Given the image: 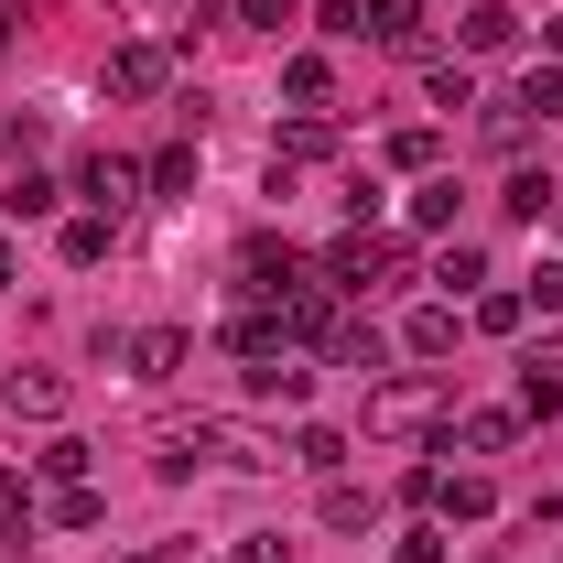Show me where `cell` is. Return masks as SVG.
<instances>
[{
  "label": "cell",
  "mask_w": 563,
  "mask_h": 563,
  "mask_svg": "<svg viewBox=\"0 0 563 563\" xmlns=\"http://www.w3.org/2000/svg\"><path fill=\"white\" fill-rule=\"evenodd\" d=\"M444 422V379H368V433L379 444H412Z\"/></svg>",
  "instance_id": "cell-1"
},
{
  "label": "cell",
  "mask_w": 563,
  "mask_h": 563,
  "mask_svg": "<svg viewBox=\"0 0 563 563\" xmlns=\"http://www.w3.org/2000/svg\"><path fill=\"white\" fill-rule=\"evenodd\" d=\"M401 272H412V250L379 239V228H347V239L325 250V282H357V292H368V282H401Z\"/></svg>",
  "instance_id": "cell-2"
},
{
  "label": "cell",
  "mask_w": 563,
  "mask_h": 563,
  "mask_svg": "<svg viewBox=\"0 0 563 563\" xmlns=\"http://www.w3.org/2000/svg\"><path fill=\"white\" fill-rule=\"evenodd\" d=\"M185 444H196V455H217V466H239V477H272V466H292L272 433H250V422H196Z\"/></svg>",
  "instance_id": "cell-3"
},
{
  "label": "cell",
  "mask_w": 563,
  "mask_h": 563,
  "mask_svg": "<svg viewBox=\"0 0 563 563\" xmlns=\"http://www.w3.org/2000/svg\"><path fill=\"white\" fill-rule=\"evenodd\" d=\"M76 196H87V217H109V228H120V217L141 207V163H120V152H87V163H76Z\"/></svg>",
  "instance_id": "cell-4"
},
{
  "label": "cell",
  "mask_w": 563,
  "mask_h": 563,
  "mask_svg": "<svg viewBox=\"0 0 563 563\" xmlns=\"http://www.w3.org/2000/svg\"><path fill=\"white\" fill-rule=\"evenodd\" d=\"M98 87H109V98H163V87H174V55H163V44H109Z\"/></svg>",
  "instance_id": "cell-5"
},
{
  "label": "cell",
  "mask_w": 563,
  "mask_h": 563,
  "mask_svg": "<svg viewBox=\"0 0 563 563\" xmlns=\"http://www.w3.org/2000/svg\"><path fill=\"white\" fill-rule=\"evenodd\" d=\"M239 292H250V303H292V292H303V261H292V250H272V239H250V250H239Z\"/></svg>",
  "instance_id": "cell-6"
},
{
  "label": "cell",
  "mask_w": 563,
  "mask_h": 563,
  "mask_svg": "<svg viewBox=\"0 0 563 563\" xmlns=\"http://www.w3.org/2000/svg\"><path fill=\"white\" fill-rule=\"evenodd\" d=\"M66 379H55V368H11V379H0V412L11 422H66Z\"/></svg>",
  "instance_id": "cell-7"
},
{
  "label": "cell",
  "mask_w": 563,
  "mask_h": 563,
  "mask_svg": "<svg viewBox=\"0 0 563 563\" xmlns=\"http://www.w3.org/2000/svg\"><path fill=\"white\" fill-rule=\"evenodd\" d=\"M422 33H433L422 0H368V44H379V55H422Z\"/></svg>",
  "instance_id": "cell-8"
},
{
  "label": "cell",
  "mask_w": 563,
  "mask_h": 563,
  "mask_svg": "<svg viewBox=\"0 0 563 563\" xmlns=\"http://www.w3.org/2000/svg\"><path fill=\"white\" fill-rule=\"evenodd\" d=\"M185 357H196V336H185V325H141V336H131V379H174Z\"/></svg>",
  "instance_id": "cell-9"
},
{
  "label": "cell",
  "mask_w": 563,
  "mask_h": 563,
  "mask_svg": "<svg viewBox=\"0 0 563 563\" xmlns=\"http://www.w3.org/2000/svg\"><path fill=\"white\" fill-rule=\"evenodd\" d=\"M509 433H520V412H455L444 422V455L466 444V455H509Z\"/></svg>",
  "instance_id": "cell-10"
},
{
  "label": "cell",
  "mask_w": 563,
  "mask_h": 563,
  "mask_svg": "<svg viewBox=\"0 0 563 563\" xmlns=\"http://www.w3.org/2000/svg\"><path fill=\"white\" fill-rule=\"evenodd\" d=\"M303 390H314V368H303V357H250V401H282V412H292Z\"/></svg>",
  "instance_id": "cell-11"
},
{
  "label": "cell",
  "mask_w": 563,
  "mask_h": 563,
  "mask_svg": "<svg viewBox=\"0 0 563 563\" xmlns=\"http://www.w3.org/2000/svg\"><path fill=\"white\" fill-rule=\"evenodd\" d=\"M498 207H509V217H531V228H542V217L563 207V185H553V174H542V163H520V174L498 185Z\"/></svg>",
  "instance_id": "cell-12"
},
{
  "label": "cell",
  "mask_w": 563,
  "mask_h": 563,
  "mask_svg": "<svg viewBox=\"0 0 563 563\" xmlns=\"http://www.w3.org/2000/svg\"><path fill=\"white\" fill-rule=\"evenodd\" d=\"M325 152H336V120H314V109H292L272 141V163H325Z\"/></svg>",
  "instance_id": "cell-13"
},
{
  "label": "cell",
  "mask_w": 563,
  "mask_h": 563,
  "mask_svg": "<svg viewBox=\"0 0 563 563\" xmlns=\"http://www.w3.org/2000/svg\"><path fill=\"white\" fill-rule=\"evenodd\" d=\"M455 336H466L455 303H412V325H401V347H412V357H455Z\"/></svg>",
  "instance_id": "cell-14"
},
{
  "label": "cell",
  "mask_w": 563,
  "mask_h": 563,
  "mask_svg": "<svg viewBox=\"0 0 563 563\" xmlns=\"http://www.w3.org/2000/svg\"><path fill=\"white\" fill-rule=\"evenodd\" d=\"M325 357H336V368H357V379H368V368H379V325H357V314H336V325H325Z\"/></svg>",
  "instance_id": "cell-15"
},
{
  "label": "cell",
  "mask_w": 563,
  "mask_h": 563,
  "mask_svg": "<svg viewBox=\"0 0 563 563\" xmlns=\"http://www.w3.org/2000/svg\"><path fill=\"white\" fill-rule=\"evenodd\" d=\"M325 87H336L325 55H282V98H292V109H325Z\"/></svg>",
  "instance_id": "cell-16"
},
{
  "label": "cell",
  "mask_w": 563,
  "mask_h": 563,
  "mask_svg": "<svg viewBox=\"0 0 563 563\" xmlns=\"http://www.w3.org/2000/svg\"><path fill=\"white\" fill-rule=\"evenodd\" d=\"M433 282H444V303H455V292H488V250H477V239H455V250L433 261Z\"/></svg>",
  "instance_id": "cell-17"
},
{
  "label": "cell",
  "mask_w": 563,
  "mask_h": 563,
  "mask_svg": "<svg viewBox=\"0 0 563 563\" xmlns=\"http://www.w3.org/2000/svg\"><path fill=\"white\" fill-rule=\"evenodd\" d=\"M87 455H98V444H76V433H55V444L33 455V477H44V488H87Z\"/></svg>",
  "instance_id": "cell-18"
},
{
  "label": "cell",
  "mask_w": 563,
  "mask_h": 563,
  "mask_svg": "<svg viewBox=\"0 0 563 563\" xmlns=\"http://www.w3.org/2000/svg\"><path fill=\"white\" fill-rule=\"evenodd\" d=\"M292 466L336 477V466H347V433H336V422H303V433H292Z\"/></svg>",
  "instance_id": "cell-19"
},
{
  "label": "cell",
  "mask_w": 563,
  "mask_h": 563,
  "mask_svg": "<svg viewBox=\"0 0 563 563\" xmlns=\"http://www.w3.org/2000/svg\"><path fill=\"white\" fill-rule=\"evenodd\" d=\"M422 98H433V109H477V76L455 66V55H433V66H422Z\"/></svg>",
  "instance_id": "cell-20"
},
{
  "label": "cell",
  "mask_w": 563,
  "mask_h": 563,
  "mask_svg": "<svg viewBox=\"0 0 563 563\" xmlns=\"http://www.w3.org/2000/svg\"><path fill=\"white\" fill-rule=\"evenodd\" d=\"M509 33H520V11H509V0H477V11H466V55H498Z\"/></svg>",
  "instance_id": "cell-21"
},
{
  "label": "cell",
  "mask_w": 563,
  "mask_h": 563,
  "mask_svg": "<svg viewBox=\"0 0 563 563\" xmlns=\"http://www.w3.org/2000/svg\"><path fill=\"white\" fill-rule=\"evenodd\" d=\"M55 250H66V272H98V261H109V217H66Z\"/></svg>",
  "instance_id": "cell-22"
},
{
  "label": "cell",
  "mask_w": 563,
  "mask_h": 563,
  "mask_svg": "<svg viewBox=\"0 0 563 563\" xmlns=\"http://www.w3.org/2000/svg\"><path fill=\"white\" fill-rule=\"evenodd\" d=\"M390 163H401V174H433V163H444V131H433V120L390 131Z\"/></svg>",
  "instance_id": "cell-23"
},
{
  "label": "cell",
  "mask_w": 563,
  "mask_h": 563,
  "mask_svg": "<svg viewBox=\"0 0 563 563\" xmlns=\"http://www.w3.org/2000/svg\"><path fill=\"white\" fill-rule=\"evenodd\" d=\"M0 207H11V217H55L66 185H55V174H22V185H0Z\"/></svg>",
  "instance_id": "cell-24"
},
{
  "label": "cell",
  "mask_w": 563,
  "mask_h": 563,
  "mask_svg": "<svg viewBox=\"0 0 563 563\" xmlns=\"http://www.w3.org/2000/svg\"><path fill=\"white\" fill-rule=\"evenodd\" d=\"M466 325H477V336H520V325H531V303H520V292H477V314H466Z\"/></svg>",
  "instance_id": "cell-25"
},
{
  "label": "cell",
  "mask_w": 563,
  "mask_h": 563,
  "mask_svg": "<svg viewBox=\"0 0 563 563\" xmlns=\"http://www.w3.org/2000/svg\"><path fill=\"white\" fill-rule=\"evenodd\" d=\"M477 131H488V152H520V141L542 131V120H531V109H520V98H498L488 120H477Z\"/></svg>",
  "instance_id": "cell-26"
},
{
  "label": "cell",
  "mask_w": 563,
  "mask_h": 563,
  "mask_svg": "<svg viewBox=\"0 0 563 563\" xmlns=\"http://www.w3.org/2000/svg\"><path fill=\"white\" fill-rule=\"evenodd\" d=\"M412 228H455V174H422L412 185Z\"/></svg>",
  "instance_id": "cell-27"
},
{
  "label": "cell",
  "mask_w": 563,
  "mask_h": 563,
  "mask_svg": "<svg viewBox=\"0 0 563 563\" xmlns=\"http://www.w3.org/2000/svg\"><path fill=\"white\" fill-rule=\"evenodd\" d=\"M520 109L553 131V120H563V66H531V76H520Z\"/></svg>",
  "instance_id": "cell-28"
},
{
  "label": "cell",
  "mask_w": 563,
  "mask_h": 563,
  "mask_svg": "<svg viewBox=\"0 0 563 563\" xmlns=\"http://www.w3.org/2000/svg\"><path fill=\"white\" fill-rule=\"evenodd\" d=\"M141 185H152V196H185V185H196V141H174V152H152V174H141Z\"/></svg>",
  "instance_id": "cell-29"
},
{
  "label": "cell",
  "mask_w": 563,
  "mask_h": 563,
  "mask_svg": "<svg viewBox=\"0 0 563 563\" xmlns=\"http://www.w3.org/2000/svg\"><path fill=\"white\" fill-rule=\"evenodd\" d=\"M433 509H444V520H488V477H444Z\"/></svg>",
  "instance_id": "cell-30"
},
{
  "label": "cell",
  "mask_w": 563,
  "mask_h": 563,
  "mask_svg": "<svg viewBox=\"0 0 563 563\" xmlns=\"http://www.w3.org/2000/svg\"><path fill=\"white\" fill-rule=\"evenodd\" d=\"M98 520H109L98 488H55V531H98Z\"/></svg>",
  "instance_id": "cell-31"
},
{
  "label": "cell",
  "mask_w": 563,
  "mask_h": 563,
  "mask_svg": "<svg viewBox=\"0 0 563 563\" xmlns=\"http://www.w3.org/2000/svg\"><path fill=\"white\" fill-rule=\"evenodd\" d=\"M314 22H325V33H336V44H368V0H325V11H314Z\"/></svg>",
  "instance_id": "cell-32"
},
{
  "label": "cell",
  "mask_w": 563,
  "mask_h": 563,
  "mask_svg": "<svg viewBox=\"0 0 563 563\" xmlns=\"http://www.w3.org/2000/svg\"><path fill=\"white\" fill-rule=\"evenodd\" d=\"M520 412H531V422H553V412H563V379H542V368H520Z\"/></svg>",
  "instance_id": "cell-33"
},
{
  "label": "cell",
  "mask_w": 563,
  "mask_h": 563,
  "mask_svg": "<svg viewBox=\"0 0 563 563\" xmlns=\"http://www.w3.org/2000/svg\"><path fill=\"white\" fill-rule=\"evenodd\" d=\"M325 520H336V531H368V498H357L347 477H325Z\"/></svg>",
  "instance_id": "cell-34"
},
{
  "label": "cell",
  "mask_w": 563,
  "mask_h": 563,
  "mask_svg": "<svg viewBox=\"0 0 563 563\" xmlns=\"http://www.w3.org/2000/svg\"><path fill=\"white\" fill-rule=\"evenodd\" d=\"M520 303H542V314H563V261H542V272L520 282Z\"/></svg>",
  "instance_id": "cell-35"
},
{
  "label": "cell",
  "mask_w": 563,
  "mask_h": 563,
  "mask_svg": "<svg viewBox=\"0 0 563 563\" xmlns=\"http://www.w3.org/2000/svg\"><path fill=\"white\" fill-rule=\"evenodd\" d=\"M390 563H444V531H433V520H412V531H401V553Z\"/></svg>",
  "instance_id": "cell-36"
},
{
  "label": "cell",
  "mask_w": 563,
  "mask_h": 563,
  "mask_svg": "<svg viewBox=\"0 0 563 563\" xmlns=\"http://www.w3.org/2000/svg\"><path fill=\"white\" fill-rule=\"evenodd\" d=\"M228 563H292V542H282V531H239V553Z\"/></svg>",
  "instance_id": "cell-37"
},
{
  "label": "cell",
  "mask_w": 563,
  "mask_h": 563,
  "mask_svg": "<svg viewBox=\"0 0 563 563\" xmlns=\"http://www.w3.org/2000/svg\"><path fill=\"white\" fill-rule=\"evenodd\" d=\"M239 22L250 33H292V0H239Z\"/></svg>",
  "instance_id": "cell-38"
},
{
  "label": "cell",
  "mask_w": 563,
  "mask_h": 563,
  "mask_svg": "<svg viewBox=\"0 0 563 563\" xmlns=\"http://www.w3.org/2000/svg\"><path fill=\"white\" fill-rule=\"evenodd\" d=\"M33 520V498H22V477H0V531H22Z\"/></svg>",
  "instance_id": "cell-39"
},
{
  "label": "cell",
  "mask_w": 563,
  "mask_h": 563,
  "mask_svg": "<svg viewBox=\"0 0 563 563\" xmlns=\"http://www.w3.org/2000/svg\"><path fill=\"white\" fill-rule=\"evenodd\" d=\"M520 368H542V379H563V336H542V347L520 357Z\"/></svg>",
  "instance_id": "cell-40"
},
{
  "label": "cell",
  "mask_w": 563,
  "mask_h": 563,
  "mask_svg": "<svg viewBox=\"0 0 563 563\" xmlns=\"http://www.w3.org/2000/svg\"><path fill=\"white\" fill-rule=\"evenodd\" d=\"M11 272H22V250H11V239H0V282H11Z\"/></svg>",
  "instance_id": "cell-41"
},
{
  "label": "cell",
  "mask_w": 563,
  "mask_h": 563,
  "mask_svg": "<svg viewBox=\"0 0 563 563\" xmlns=\"http://www.w3.org/2000/svg\"><path fill=\"white\" fill-rule=\"evenodd\" d=\"M141 11H163V0H141Z\"/></svg>",
  "instance_id": "cell-42"
}]
</instances>
